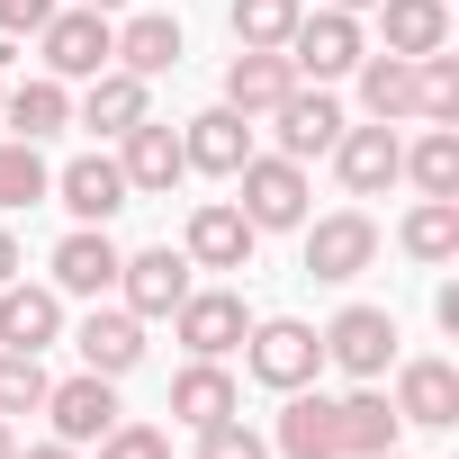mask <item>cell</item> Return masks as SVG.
<instances>
[{
	"label": "cell",
	"mask_w": 459,
	"mask_h": 459,
	"mask_svg": "<svg viewBox=\"0 0 459 459\" xmlns=\"http://www.w3.org/2000/svg\"><path fill=\"white\" fill-rule=\"evenodd\" d=\"M235 207L253 216V235L307 225V162H289V153H244V171H235Z\"/></svg>",
	"instance_id": "obj_1"
},
{
	"label": "cell",
	"mask_w": 459,
	"mask_h": 459,
	"mask_svg": "<svg viewBox=\"0 0 459 459\" xmlns=\"http://www.w3.org/2000/svg\"><path fill=\"white\" fill-rule=\"evenodd\" d=\"M244 360H253V378L262 387H316V369H325V333L316 325H298V316H262L253 333H244Z\"/></svg>",
	"instance_id": "obj_2"
},
{
	"label": "cell",
	"mask_w": 459,
	"mask_h": 459,
	"mask_svg": "<svg viewBox=\"0 0 459 459\" xmlns=\"http://www.w3.org/2000/svg\"><path fill=\"white\" fill-rule=\"evenodd\" d=\"M37 46H46V73L55 82H91V73H108L117 64V28H108V10H55L46 28H37Z\"/></svg>",
	"instance_id": "obj_3"
},
{
	"label": "cell",
	"mask_w": 459,
	"mask_h": 459,
	"mask_svg": "<svg viewBox=\"0 0 459 459\" xmlns=\"http://www.w3.org/2000/svg\"><path fill=\"white\" fill-rule=\"evenodd\" d=\"M280 55H289L298 82H342L369 46H360V19H351V10H298V28H289Z\"/></svg>",
	"instance_id": "obj_4"
},
{
	"label": "cell",
	"mask_w": 459,
	"mask_h": 459,
	"mask_svg": "<svg viewBox=\"0 0 459 459\" xmlns=\"http://www.w3.org/2000/svg\"><path fill=\"white\" fill-rule=\"evenodd\" d=\"M369 262H378V225H369L360 207H333V216L307 225V280H333V289H342V280H360Z\"/></svg>",
	"instance_id": "obj_5"
},
{
	"label": "cell",
	"mask_w": 459,
	"mask_h": 459,
	"mask_svg": "<svg viewBox=\"0 0 459 459\" xmlns=\"http://www.w3.org/2000/svg\"><path fill=\"white\" fill-rule=\"evenodd\" d=\"M171 333L189 342V360H225V351H244L253 316H244V298H235V289H189V298L171 307Z\"/></svg>",
	"instance_id": "obj_6"
},
{
	"label": "cell",
	"mask_w": 459,
	"mask_h": 459,
	"mask_svg": "<svg viewBox=\"0 0 459 459\" xmlns=\"http://www.w3.org/2000/svg\"><path fill=\"white\" fill-rule=\"evenodd\" d=\"M253 216L235 207V198H198L189 207V235H180V253H189V271H244L253 262Z\"/></svg>",
	"instance_id": "obj_7"
},
{
	"label": "cell",
	"mask_w": 459,
	"mask_h": 459,
	"mask_svg": "<svg viewBox=\"0 0 459 459\" xmlns=\"http://www.w3.org/2000/svg\"><path fill=\"white\" fill-rule=\"evenodd\" d=\"M333 171H342L351 198H378V189L405 171V135L378 126V117H369V126H342V135H333Z\"/></svg>",
	"instance_id": "obj_8"
},
{
	"label": "cell",
	"mask_w": 459,
	"mask_h": 459,
	"mask_svg": "<svg viewBox=\"0 0 459 459\" xmlns=\"http://www.w3.org/2000/svg\"><path fill=\"white\" fill-rule=\"evenodd\" d=\"M325 360H342L351 378H387V360H396V316H387V307H342V316L325 325Z\"/></svg>",
	"instance_id": "obj_9"
},
{
	"label": "cell",
	"mask_w": 459,
	"mask_h": 459,
	"mask_svg": "<svg viewBox=\"0 0 459 459\" xmlns=\"http://www.w3.org/2000/svg\"><path fill=\"white\" fill-rule=\"evenodd\" d=\"M271 126H280V153H289V162H307V153H333V135H342L351 117H342V100H333L325 82H316V91L298 82V91L271 108Z\"/></svg>",
	"instance_id": "obj_10"
},
{
	"label": "cell",
	"mask_w": 459,
	"mask_h": 459,
	"mask_svg": "<svg viewBox=\"0 0 459 459\" xmlns=\"http://www.w3.org/2000/svg\"><path fill=\"white\" fill-rule=\"evenodd\" d=\"M117 144H126V153H117V171H126V189H135V198H162V189L189 171V153H180V126H162V117H135Z\"/></svg>",
	"instance_id": "obj_11"
},
{
	"label": "cell",
	"mask_w": 459,
	"mask_h": 459,
	"mask_svg": "<svg viewBox=\"0 0 459 459\" xmlns=\"http://www.w3.org/2000/svg\"><path fill=\"white\" fill-rule=\"evenodd\" d=\"M117 298H126V316H171V307L189 298V253H171V244L126 253V262H117Z\"/></svg>",
	"instance_id": "obj_12"
},
{
	"label": "cell",
	"mask_w": 459,
	"mask_h": 459,
	"mask_svg": "<svg viewBox=\"0 0 459 459\" xmlns=\"http://www.w3.org/2000/svg\"><path fill=\"white\" fill-rule=\"evenodd\" d=\"M180 153H189V171H216V180H235L244 171V153H253V117L244 108H198L189 126H180Z\"/></svg>",
	"instance_id": "obj_13"
},
{
	"label": "cell",
	"mask_w": 459,
	"mask_h": 459,
	"mask_svg": "<svg viewBox=\"0 0 459 459\" xmlns=\"http://www.w3.org/2000/svg\"><path fill=\"white\" fill-rule=\"evenodd\" d=\"M117 244H108V225H73V235L55 244V298H108L117 289Z\"/></svg>",
	"instance_id": "obj_14"
},
{
	"label": "cell",
	"mask_w": 459,
	"mask_h": 459,
	"mask_svg": "<svg viewBox=\"0 0 459 459\" xmlns=\"http://www.w3.org/2000/svg\"><path fill=\"white\" fill-rule=\"evenodd\" d=\"M55 198H64L82 225H108L117 207H135V189H126L117 153H82V162H64V171H55Z\"/></svg>",
	"instance_id": "obj_15"
},
{
	"label": "cell",
	"mask_w": 459,
	"mask_h": 459,
	"mask_svg": "<svg viewBox=\"0 0 459 459\" xmlns=\"http://www.w3.org/2000/svg\"><path fill=\"white\" fill-rule=\"evenodd\" d=\"M46 414H55V441H100L108 423H117V378H100V369H82V378H64V387H46Z\"/></svg>",
	"instance_id": "obj_16"
},
{
	"label": "cell",
	"mask_w": 459,
	"mask_h": 459,
	"mask_svg": "<svg viewBox=\"0 0 459 459\" xmlns=\"http://www.w3.org/2000/svg\"><path fill=\"white\" fill-rule=\"evenodd\" d=\"M73 351H82V369L126 378V369L144 360V316H126V307H91V316H82V333H73Z\"/></svg>",
	"instance_id": "obj_17"
},
{
	"label": "cell",
	"mask_w": 459,
	"mask_h": 459,
	"mask_svg": "<svg viewBox=\"0 0 459 459\" xmlns=\"http://www.w3.org/2000/svg\"><path fill=\"white\" fill-rule=\"evenodd\" d=\"M396 423L450 432V423H459V369H450V360H405V369H396Z\"/></svg>",
	"instance_id": "obj_18"
},
{
	"label": "cell",
	"mask_w": 459,
	"mask_h": 459,
	"mask_svg": "<svg viewBox=\"0 0 459 459\" xmlns=\"http://www.w3.org/2000/svg\"><path fill=\"white\" fill-rule=\"evenodd\" d=\"M333 450L342 459H378V450H396V405L360 378L351 396H333Z\"/></svg>",
	"instance_id": "obj_19"
},
{
	"label": "cell",
	"mask_w": 459,
	"mask_h": 459,
	"mask_svg": "<svg viewBox=\"0 0 459 459\" xmlns=\"http://www.w3.org/2000/svg\"><path fill=\"white\" fill-rule=\"evenodd\" d=\"M289 91H298V73H289V55H271V46H244L235 64H225V108H244V117H271Z\"/></svg>",
	"instance_id": "obj_20"
},
{
	"label": "cell",
	"mask_w": 459,
	"mask_h": 459,
	"mask_svg": "<svg viewBox=\"0 0 459 459\" xmlns=\"http://www.w3.org/2000/svg\"><path fill=\"white\" fill-rule=\"evenodd\" d=\"M55 333H64V298L55 289H28V280L0 289V351H46Z\"/></svg>",
	"instance_id": "obj_21"
},
{
	"label": "cell",
	"mask_w": 459,
	"mask_h": 459,
	"mask_svg": "<svg viewBox=\"0 0 459 459\" xmlns=\"http://www.w3.org/2000/svg\"><path fill=\"white\" fill-rule=\"evenodd\" d=\"M378 28H387V55L423 64L450 46V0H378Z\"/></svg>",
	"instance_id": "obj_22"
},
{
	"label": "cell",
	"mask_w": 459,
	"mask_h": 459,
	"mask_svg": "<svg viewBox=\"0 0 459 459\" xmlns=\"http://www.w3.org/2000/svg\"><path fill=\"white\" fill-rule=\"evenodd\" d=\"M244 396H235V378H225V360H189L180 378H171V423H189V432H207V423H225Z\"/></svg>",
	"instance_id": "obj_23"
},
{
	"label": "cell",
	"mask_w": 459,
	"mask_h": 459,
	"mask_svg": "<svg viewBox=\"0 0 459 459\" xmlns=\"http://www.w3.org/2000/svg\"><path fill=\"white\" fill-rule=\"evenodd\" d=\"M117 73H135V82L180 73V19H162V10L126 19V28H117Z\"/></svg>",
	"instance_id": "obj_24"
},
{
	"label": "cell",
	"mask_w": 459,
	"mask_h": 459,
	"mask_svg": "<svg viewBox=\"0 0 459 459\" xmlns=\"http://www.w3.org/2000/svg\"><path fill=\"white\" fill-rule=\"evenodd\" d=\"M0 117H10L28 144H46V135L73 126V91H64L55 73H37V82H19V91H0Z\"/></svg>",
	"instance_id": "obj_25"
},
{
	"label": "cell",
	"mask_w": 459,
	"mask_h": 459,
	"mask_svg": "<svg viewBox=\"0 0 459 459\" xmlns=\"http://www.w3.org/2000/svg\"><path fill=\"white\" fill-rule=\"evenodd\" d=\"M135 117H153V108H144V82L117 73V64L91 73V91H82V126H91V135H126Z\"/></svg>",
	"instance_id": "obj_26"
},
{
	"label": "cell",
	"mask_w": 459,
	"mask_h": 459,
	"mask_svg": "<svg viewBox=\"0 0 459 459\" xmlns=\"http://www.w3.org/2000/svg\"><path fill=\"white\" fill-rule=\"evenodd\" d=\"M351 73H360V108H369L378 126L414 117V64H405V55H360Z\"/></svg>",
	"instance_id": "obj_27"
},
{
	"label": "cell",
	"mask_w": 459,
	"mask_h": 459,
	"mask_svg": "<svg viewBox=\"0 0 459 459\" xmlns=\"http://www.w3.org/2000/svg\"><path fill=\"white\" fill-rule=\"evenodd\" d=\"M280 450H289V459H342V450H333V396L289 387V405H280Z\"/></svg>",
	"instance_id": "obj_28"
},
{
	"label": "cell",
	"mask_w": 459,
	"mask_h": 459,
	"mask_svg": "<svg viewBox=\"0 0 459 459\" xmlns=\"http://www.w3.org/2000/svg\"><path fill=\"white\" fill-rule=\"evenodd\" d=\"M396 244L414 253V262H459V198H414V216L396 225Z\"/></svg>",
	"instance_id": "obj_29"
},
{
	"label": "cell",
	"mask_w": 459,
	"mask_h": 459,
	"mask_svg": "<svg viewBox=\"0 0 459 459\" xmlns=\"http://www.w3.org/2000/svg\"><path fill=\"white\" fill-rule=\"evenodd\" d=\"M396 180H414L423 198H459V126H432L423 144H405V171Z\"/></svg>",
	"instance_id": "obj_30"
},
{
	"label": "cell",
	"mask_w": 459,
	"mask_h": 459,
	"mask_svg": "<svg viewBox=\"0 0 459 459\" xmlns=\"http://www.w3.org/2000/svg\"><path fill=\"white\" fill-rule=\"evenodd\" d=\"M37 198H55V171L28 135H10L0 144V207H37Z\"/></svg>",
	"instance_id": "obj_31"
},
{
	"label": "cell",
	"mask_w": 459,
	"mask_h": 459,
	"mask_svg": "<svg viewBox=\"0 0 459 459\" xmlns=\"http://www.w3.org/2000/svg\"><path fill=\"white\" fill-rule=\"evenodd\" d=\"M225 28H235V46H289V28H298V0H235L225 10Z\"/></svg>",
	"instance_id": "obj_32"
},
{
	"label": "cell",
	"mask_w": 459,
	"mask_h": 459,
	"mask_svg": "<svg viewBox=\"0 0 459 459\" xmlns=\"http://www.w3.org/2000/svg\"><path fill=\"white\" fill-rule=\"evenodd\" d=\"M46 387H55V378H46L37 351H0V414H37Z\"/></svg>",
	"instance_id": "obj_33"
},
{
	"label": "cell",
	"mask_w": 459,
	"mask_h": 459,
	"mask_svg": "<svg viewBox=\"0 0 459 459\" xmlns=\"http://www.w3.org/2000/svg\"><path fill=\"white\" fill-rule=\"evenodd\" d=\"M198 459H271V441H262L244 414H225V423H207V432H198Z\"/></svg>",
	"instance_id": "obj_34"
},
{
	"label": "cell",
	"mask_w": 459,
	"mask_h": 459,
	"mask_svg": "<svg viewBox=\"0 0 459 459\" xmlns=\"http://www.w3.org/2000/svg\"><path fill=\"white\" fill-rule=\"evenodd\" d=\"M100 459H171V441L153 423H108L100 432Z\"/></svg>",
	"instance_id": "obj_35"
},
{
	"label": "cell",
	"mask_w": 459,
	"mask_h": 459,
	"mask_svg": "<svg viewBox=\"0 0 459 459\" xmlns=\"http://www.w3.org/2000/svg\"><path fill=\"white\" fill-rule=\"evenodd\" d=\"M55 19V0H0V37H37Z\"/></svg>",
	"instance_id": "obj_36"
},
{
	"label": "cell",
	"mask_w": 459,
	"mask_h": 459,
	"mask_svg": "<svg viewBox=\"0 0 459 459\" xmlns=\"http://www.w3.org/2000/svg\"><path fill=\"white\" fill-rule=\"evenodd\" d=\"M10 280H19V235L0 225V289H10Z\"/></svg>",
	"instance_id": "obj_37"
},
{
	"label": "cell",
	"mask_w": 459,
	"mask_h": 459,
	"mask_svg": "<svg viewBox=\"0 0 459 459\" xmlns=\"http://www.w3.org/2000/svg\"><path fill=\"white\" fill-rule=\"evenodd\" d=\"M19 459H82L73 441H37V450H19Z\"/></svg>",
	"instance_id": "obj_38"
},
{
	"label": "cell",
	"mask_w": 459,
	"mask_h": 459,
	"mask_svg": "<svg viewBox=\"0 0 459 459\" xmlns=\"http://www.w3.org/2000/svg\"><path fill=\"white\" fill-rule=\"evenodd\" d=\"M0 459H19V432H10V414H0Z\"/></svg>",
	"instance_id": "obj_39"
},
{
	"label": "cell",
	"mask_w": 459,
	"mask_h": 459,
	"mask_svg": "<svg viewBox=\"0 0 459 459\" xmlns=\"http://www.w3.org/2000/svg\"><path fill=\"white\" fill-rule=\"evenodd\" d=\"M325 10H351V19H360V10H378V0H325Z\"/></svg>",
	"instance_id": "obj_40"
},
{
	"label": "cell",
	"mask_w": 459,
	"mask_h": 459,
	"mask_svg": "<svg viewBox=\"0 0 459 459\" xmlns=\"http://www.w3.org/2000/svg\"><path fill=\"white\" fill-rule=\"evenodd\" d=\"M91 10H126V0H91Z\"/></svg>",
	"instance_id": "obj_41"
},
{
	"label": "cell",
	"mask_w": 459,
	"mask_h": 459,
	"mask_svg": "<svg viewBox=\"0 0 459 459\" xmlns=\"http://www.w3.org/2000/svg\"><path fill=\"white\" fill-rule=\"evenodd\" d=\"M378 459H405V450H378Z\"/></svg>",
	"instance_id": "obj_42"
}]
</instances>
